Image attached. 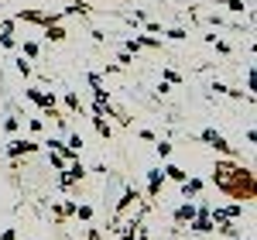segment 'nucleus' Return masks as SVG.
I'll use <instances>...</instances> for the list:
<instances>
[{"label": "nucleus", "instance_id": "obj_21", "mask_svg": "<svg viewBox=\"0 0 257 240\" xmlns=\"http://www.w3.org/2000/svg\"><path fill=\"white\" fill-rule=\"evenodd\" d=\"M65 144H69L72 151H79V148H82V138H79V134H69V141H65Z\"/></svg>", "mask_w": 257, "mask_h": 240}, {"label": "nucleus", "instance_id": "obj_20", "mask_svg": "<svg viewBox=\"0 0 257 240\" xmlns=\"http://www.w3.org/2000/svg\"><path fill=\"white\" fill-rule=\"evenodd\" d=\"M223 7H226V11H233V14H240V11H243V0H226Z\"/></svg>", "mask_w": 257, "mask_h": 240}, {"label": "nucleus", "instance_id": "obj_1", "mask_svg": "<svg viewBox=\"0 0 257 240\" xmlns=\"http://www.w3.org/2000/svg\"><path fill=\"white\" fill-rule=\"evenodd\" d=\"M213 179H216V185L223 189V192H230V196H243V182L250 185V172L240 168V165H233V161H219Z\"/></svg>", "mask_w": 257, "mask_h": 240}, {"label": "nucleus", "instance_id": "obj_24", "mask_svg": "<svg viewBox=\"0 0 257 240\" xmlns=\"http://www.w3.org/2000/svg\"><path fill=\"white\" fill-rule=\"evenodd\" d=\"M0 45H4V48H14L18 41H14V35H0Z\"/></svg>", "mask_w": 257, "mask_h": 240}, {"label": "nucleus", "instance_id": "obj_10", "mask_svg": "<svg viewBox=\"0 0 257 240\" xmlns=\"http://www.w3.org/2000/svg\"><path fill=\"white\" fill-rule=\"evenodd\" d=\"M199 189H202V182H199V179H185V182H182V192H185V196H199Z\"/></svg>", "mask_w": 257, "mask_h": 240}, {"label": "nucleus", "instance_id": "obj_11", "mask_svg": "<svg viewBox=\"0 0 257 240\" xmlns=\"http://www.w3.org/2000/svg\"><path fill=\"white\" fill-rule=\"evenodd\" d=\"M38 41H24V52H21V55H24V59H38Z\"/></svg>", "mask_w": 257, "mask_h": 240}, {"label": "nucleus", "instance_id": "obj_17", "mask_svg": "<svg viewBox=\"0 0 257 240\" xmlns=\"http://www.w3.org/2000/svg\"><path fill=\"white\" fill-rule=\"evenodd\" d=\"M168 38H172V41H185V38H189V31H185V28H172Z\"/></svg>", "mask_w": 257, "mask_h": 240}, {"label": "nucleus", "instance_id": "obj_7", "mask_svg": "<svg viewBox=\"0 0 257 240\" xmlns=\"http://www.w3.org/2000/svg\"><path fill=\"white\" fill-rule=\"evenodd\" d=\"M93 127H96V134H99V138H106V141H110V134H113V131H110V124L99 117V113L93 117Z\"/></svg>", "mask_w": 257, "mask_h": 240}, {"label": "nucleus", "instance_id": "obj_13", "mask_svg": "<svg viewBox=\"0 0 257 240\" xmlns=\"http://www.w3.org/2000/svg\"><path fill=\"white\" fill-rule=\"evenodd\" d=\"M48 161H52V168H59V172H62V168H65V165H69V161L62 158L59 151H52V148H48Z\"/></svg>", "mask_w": 257, "mask_h": 240}, {"label": "nucleus", "instance_id": "obj_2", "mask_svg": "<svg viewBox=\"0 0 257 240\" xmlns=\"http://www.w3.org/2000/svg\"><path fill=\"white\" fill-rule=\"evenodd\" d=\"M41 144H35V141H28V138H14L11 144H7V155L11 158H21V155H35Z\"/></svg>", "mask_w": 257, "mask_h": 240}, {"label": "nucleus", "instance_id": "obj_25", "mask_svg": "<svg viewBox=\"0 0 257 240\" xmlns=\"http://www.w3.org/2000/svg\"><path fill=\"white\" fill-rule=\"evenodd\" d=\"M131 62H134V59H131V52H120V59H117L120 69H123V65H131Z\"/></svg>", "mask_w": 257, "mask_h": 240}, {"label": "nucleus", "instance_id": "obj_12", "mask_svg": "<svg viewBox=\"0 0 257 240\" xmlns=\"http://www.w3.org/2000/svg\"><path fill=\"white\" fill-rule=\"evenodd\" d=\"M14 69H18L21 76H31V59H24V55H21V59H14Z\"/></svg>", "mask_w": 257, "mask_h": 240}, {"label": "nucleus", "instance_id": "obj_14", "mask_svg": "<svg viewBox=\"0 0 257 240\" xmlns=\"http://www.w3.org/2000/svg\"><path fill=\"white\" fill-rule=\"evenodd\" d=\"M72 216H79V220H93V206H76Z\"/></svg>", "mask_w": 257, "mask_h": 240}, {"label": "nucleus", "instance_id": "obj_22", "mask_svg": "<svg viewBox=\"0 0 257 240\" xmlns=\"http://www.w3.org/2000/svg\"><path fill=\"white\" fill-rule=\"evenodd\" d=\"M0 35H14V21H0Z\"/></svg>", "mask_w": 257, "mask_h": 240}, {"label": "nucleus", "instance_id": "obj_3", "mask_svg": "<svg viewBox=\"0 0 257 240\" xmlns=\"http://www.w3.org/2000/svg\"><path fill=\"white\" fill-rule=\"evenodd\" d=\"M202 141H206V144H213V148H216V151H223V155H233V148L226 144V138H223V134H216V131H202Z\"/></svg>", "mask_w": 257, "mask_h": 240}, {"label": "nucleus", "instance_id": "obj_15", "mask_svg": "<svg viewBox=\"0 0 257 240\" xmlns=\"http://www.w3.org/2000/svg\"><path fill=\"white\" fill-rule=\"evenodd\" d=\"M18 127H21L18 117H7V120H4V131H7V134H18Z\"/></svg>", "mask_w": 257, "mask_h": 240}, {"label": "nucleus", "instance_id": "obj_26", "mask_svg": "<svg viewBox=\"0 0 257 240\" xmlns=\"http://www.w3.org/2000/svg\"><path fill=\"white\" fill-rule=\"evenodd\" d=\"M28 127H31L35 134H41V127H45V124H41V117H31V124H28Z\"/></svg>", "mask_w": 257, "mask_h": 240}, {"label": "nucleus", "instance_id": "obj_4", "mask_svg": "<svg viewBox=\"0 0 257 240\" xmlns=\"http://www.w3.org/2000/svg\"><path fill=\"white\" fill-rule=\"evenodd\" d=\"M45 38L48 41H65V28H62L59 21H55V24H45Z\"/></svg>", "mask_w": 257, "mask_h": 240}, {"label": "nucleus", "instance_id": "obj_19", "mask_svg": "<svg viewBox=\"0 0 257 240\" xmlns=\"http://www.w3.org/2000/svg\"><path fill=\"white\" fill-rule=\"evenodd\" d=\"M155 148H158L161 158H168V155H172V144H168V141H155Z\"/></svg>", "mask_w": 257, "mask_h": 240}, {"label": "nucleus", "instance_id": "obj_23", "mask_svg": "<svg viewBox=\"0 0 257 240\" xmlns=\"http://www.w3.org/2000/svg\"><path fill=\"white\" fill-rule=\"evenodd\" d=\"M165 82H182V76H178L175 69H165Z\"/></svg>", "mask_w": 257, "mask_h": 240}, {"label": "nucleus", "instance_id": "obj_9", "mask_svg": "<svg viewBox=\"0 0 257 240\" xmlns=\"http://www.w3.org/2000/svg\"><path fill=\"white\" fill-rule=\"evenodd\" d=\"M165 179H172V182H185V172H182L178 165H165Z\"/></svg>", "mask_w": 257, "mask_h": 240}, {"label": "nucleus", "instance_id": "obj_16", "mask_svg": "<svg viewBox=\"0 0 257 240\" xmlns=\"http://www.w3.org/2000/svg\"><path fill=\"white\" fill-rule=\"evenodd\" d=\"M65 106H69L72 113H76V110H82V103H79V96H76V93H69V96H65Z\"/></svg>", "mask_w": 257, "mask_h": 240}, {"label": "nucleus", "instance_id": "obj_5", "mask_svg": "<svg viewBox=\"0 0 257 240\" xmlns=\"http://www.w3.org/2000/svg\"><path fill=\"white\" fill-rule=\"evenodd\" d=\"M161 182H165V172H151V175H148V196H151V199L158 196Z\"/></svg>", "mask_w": 257, "mask_h": 240}, {"label": "nucleus", "instance_id": "obj_18", "mask_svg": "<svg viewBox=\"0 0 257 240\" xmlns=\"http://www.w3.org/2000/svg\"><path fill=\"white\" fill-rule=\"evenodd\" d=\"M141 45V48H158V38H148V35H141V38H134Z\"/></svg>", "mask_w": 257, "mask_h": 240}, {"label": "nucleus", "instance_id": "obj_8", "mask_svg": "<svg viewBox=\"0 0 257 240\" xmlns=\"http://www.w3.org/2000/svg\"><path fill=\"white\" fill-rule=\"evenodd\" d=\"M138 199H141V196H138V192H134V189H123V199L117 202V209H120V213H123V209H127L131 202H138Z\"/></svg>", "mask_w": 257, "mask_h": 240}, {"label": "nucleus", "instance_id": "obj_6", "mask_svg": "<svg viewBox=\"0 0 257 240\" xmlns=\"http://www.w3.org/2000/svg\"><path fill=\"white\" fill-rule=\"evenodd\" d=\"M199 209L192 206V202H185V206H178V213H175V220L178 223H192V216H196Z\"/></svg>", "mask_w": 257, "mask_h": 240}]
</instances>
